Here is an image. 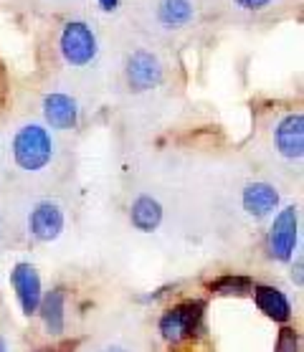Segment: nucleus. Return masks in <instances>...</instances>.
Wrapping results in <instances>:
<instances>
[{
  "instance_id": "15",
  "label": "nucleus",
  "mask_w": 304,
  "mask_h": 352,
  "mask_svg": "<svg viewBox=\"0 0 304 352\" xmlns=\"http://www.w3.org/2000/svg\"><path fill=\"white\" fill-rule=\"evenodd\" d=\"M251 289H254V284H251V279H246V276H221V279L210 281V292L224 294V296L248 294Z\"/></svg>"
},
{
  "instance_id": "16",
  "label": "nucleus",
  "mask_w": 304,
  "mask_h": 352,
  "mask_svg": "<svg viewBox=\"0 0 304 352\" xmlns=\"http://www.w3.org/2000/svg\"><path fill=\"white\" fill-rule=\"evenodd\" d=\"M276 352H299V335L294 329H281L279 340H276Z\"/></svg>"
},
{
  "instance_id": "1",
  "label": "nucleus",
  "mask_w": 304,
  "mask_h": 352,
  "mask_svg": "<svg viewBox=\"0 0 304 352\" xmlns=\"http://www.w3.org/2000/svg\"><path fill=\"white\" fill-rule=\"evenodd\" d=\"M13 160L21 170L25 173H39L51 162L54 157V137L43 124H36V122H28L23 127H18V132L13 135Z\"/></svg>"
},
{
  "instance_id": "19",
  "label": "nucleus",
  "mask_w": 304,
  "mask_h": 352,
  "mask_svg": "<svg viewBox=\"0 0 304 352\" xmlns=\"http://www.w3.org/2000/svg\"><path fill=\"white\" fill-rule=\"evenodd\" d=\"M99 6H102V10H107V13H112L117 6H120V0H99Z\"/></svg>"
},
{
  "instance_id": "6",
  "label": "nucleus",
  "mask_w": 304,
  "mask_h": 352,
  "mask_svg": "<svg viewBox=\"0 0 304 352\" xmlns=\"http://www.w3.org/2000/svg\"><path fill=\"white\" fill-rule=\"evenodd\" d=\"M61 231H64V210L58 208L56 203L43 200V203H39L31 210V216H28V233L36 241H41V243L56 241L61 236Z\"/></svg>"
},
{
  "instance_id": "13",
  "label": "nucleus",
  "mask_w": 304,
  "mask_h": 352,
  "mask_svg": "<svg viewBox=\"0 0 304 352\" xmlns=\"http://www.w3.org/2000/svg\"><path fill=\"white\" fill-rule=\"evenodd\" d=\"M129 221L137 231L152 233L162 223V206L160 200H155L152 195H140L129 208Z\"/></svg>"
},
{
  "instance_id": "20",
  "label": "nucleus",
  "mask_w": 304,
  "mask_h": 352,
  "mask_svg": "<svg viewBox=\"0 0 304 352\" xmlns=\"http://www.w3.org/2000/svg\"><path fill=\"white\" fill-rule=\"evenodd\" d=\"M102 352H129L127 347H117V344H114V347H107V350H102Z\"/></svg>"
},
{
  "instance_id": "5",
  "label": "nucleus",
  "mask_w": 304,
  "mask_h": 352,
  "mask_svg": "<svg viewBox=\"0 0 304 352\" xmlns=\"http://www.w3.org/2000/svg\"><path fill=\"white\" fill-rule=\"evenodd\" d=\"M10 281H13V289H16L18 305L23 309V314H39L41 299H43V289H41V276L36 272V266L28 264V261H21V264L13 266L10 272Z\"/></svg>"
},
{
  "instance_id": "9",
  "label": "nucleus",
  "mask_w": 304,
  "mask_h": 352,
  "mask_svg": "<svg viewBox=\"0 0 304 352\" xmlns=\"http://www.w3.org/2000/svg\"><path fill=\"white\" fill-rule=\"evenodd\" d=\"M43 117L51 129H74L79 124V104L69 94H46L43 96Z\"/></svg>"
},
{
  "instance_id": "3",
  "label": "nucleus",
  "mask_w": 304,
  "mask_h": 352,
  "mask_svg": "<svg viewBox=\"0 0 304 352\" xmlns=\"http://www.w3.org/2000/svg\"><path fill=\"white\" fill-rule=\"evenodd\" d=\"M61 56L69 66H89L96 58V36L87 23L72 21L64 25L61 38H58Z\"/></svg>"
},
{
  "instance_id": "8",
  "label": "nucleus",
  "mask_w": 304,
  "mask_h": 352,
  "mask_svg": "<svg viewBox=\"0 0 304 352\" xmlns=\"http://www.w3.org/2000/svg\"><path fill=\"white\" fill-rule=\"evenodd\" d=\"M274 142L281 157L287 160H302L304 155V117L302 114H287L274 129Z\"/></svg>"
},
{
  "instance_id": "4",
  "label": "nucleus",
  "mask_w": 304,
  "mask_h": 352,
  "mask_svg": "<svg viewBox=\"0 0 304 352\" xmlns=\"http://www.w3.org/2000/svg\"><path fill=\"white\" fill-rule=\"evenodd\" d=\"M296 241H299V210L289 206L274 218L269 231V256L276 261H289L294 256Z\"/></svg>"
},
{
  "instance_id": "11",
  "label": "nucleus",
  "mask_w": 304,
  "mask_h": 352,
  "mask_svg": "<svg viewBox=\"0 0 304 352\" xmlns=\"http://www.w3.org/2000/svg\"><path fill=\"white\" fill-rule=\"evenodd\" d=\"M39 314L43 320V327H46L48 335L58 337L66 327V292L61 287L51 289L48 294H43L39 307Z\"/></svg>"
},
{
  "instance_id": "18",
  "label": "nucleus",
  "mask_w": 304,
  "mask_h": 352,
  "mask_svg": "<svg viewBox=\"0 0 304 352\" xmlns=\"http://www.w3.org/2000/svg\"><path fill=\"white\" fill-rule=\"evenodd\" d=\"M292 279L296 281V287H302V261H296V266L292 269Z\"/></svg>"
},
{
  "instance_id": "2",
  "label": "nucleus",
  "mask_w": 304,
  "mask_h": 352,
  "mask_svg": "<svg viewBox=\"0 0 304 352\" xmlns=\"http://www.w3.org/2000/svg\"><path fill=\"white\" fill-rule=\"evenodd\" d=\"M203 312H206V305L200 299H191V302H183V305H175L173 309H168L160 317L162 340L170 344H177L193 337L200 329Z\"/></svg>"
},
{
  "instance_id": "17",
  "label": "nucleus",
  "mask_w": 304,
  "mask_h": 352,
  "mask_svg": "<svg viewBox=\"0 0 304 352\" xmlns=\"http://www.w3.org/2000/svg\"><path fill=\"white\" fill-rule=\"evenodd\" d=\"M239 8H243V10H264V8H269L274 0H233Z\"/></svg>"
},
{
  "instance_id": "12",
  "label": "nucleus",
  "mask_w": 304,
  "mask_h": 352,
  "mask_svg": "<svg viewBox=\"0 0 304 352\" xmlns=\"http://www.w3.org/2000/svg\"><path fill=\"white\" fill-rule=\"evenodd\" d=\"M254 299L261 312L274 322H289L292 320V302L287 299V294L276 287H254Z\"/></svg>"
},
{
  "instance_id": "21",
  "label": "nucleus",
  "mask_w": 304,
  "mask_h": 352,
  "mask_svg": "<svg viewBox=\"0 0 304 352\" xmlns=\"http://www.w3.org/2000/svg\"><path fill=\"white\" fill-rule=\"evenodd\" d=\"M0 352H8V347H6V340L0 337Z\"/></svg>"
},
{
  "instance_id": "7",
  "label": "nucleus",
  "mask_w": 304,
  "mask_h": 352,
  "mask_svg": "<svg viewBox=\"0 0 304 352\" xmlns=\"http://www.w3.org/2000/svg\"><path fill=\"white\" fill-rule=\"evenodd\" d=\"M162 81V64L150 51H135L127 58V84L135 91H150Z\"/></svg>"
},
{
  "instance_id": "22",
  "label": "nucleus",
  "mask_w": 304,
  "mask_h": 352,
  "mask_svg": "<svg viewBox=\"0 0 304 352\" xmlns=\"http://www.w3.org/2000/svg\"><path fill=\"white\" fill-rule=\"evenodd\" d=\"M39 352H56V350H39Z\"/></svg>"
},
{
  "instance_id": "10",
  "label": "nucleus",
  "mask_w": 304,
  "mask_h": 352,
  "mask_svg": "<svg viewBox=\"0 0 304 352\" xmlns=\"http://www.w3.org/2000/svg\"><path fill=\"white\" fill-rule=\"evenodd\" d=\"M241 203L251 218H266L279 208V192L269 183H251L241 192Z\"/></svg>"
},
{
  "instance_id": "14",
  "label": "nucleus",
  "mask_w": 304,
  "mask_h": 352,
  "mask_svg": "<svg viewBox=\"0 0 304 352\" xmlns=\"http://www.w3.org/2000/svg\"><path fill=\"white\" fill-rule=\"evenodd\" d=\"M195 16L191 0H160L158 6V21L165 28H183Z\"/></svg>"
}]
</instances>
